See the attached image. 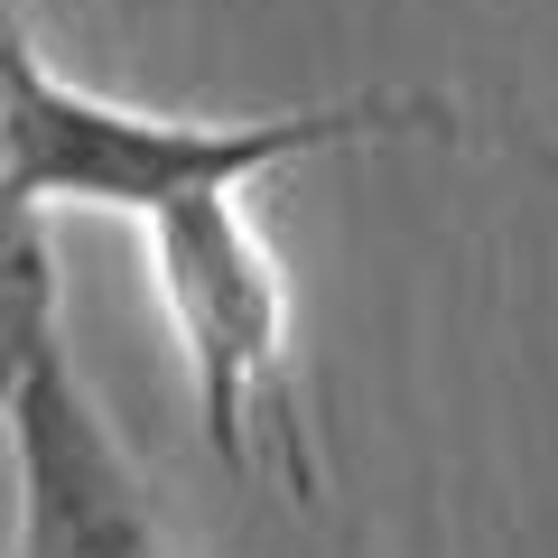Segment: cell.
<instances>
[{"mask_svg":"<svg viewBox=\"0 0 558 558\" xmlns=\"http://www.w3.org/2000/svg\"><path fill=\"white\" fill-rule=\"evenodd\" d=\"M10 447V558H215L168 484L131 457L75 344L47 336L0 400Z\"/></svg>","mask_w":558,"mask_h":558,"instance_id":"3","label":"cell"},{"mask_svg":"<svg viewBox=\"0 0 558 558\" xmlns=\"http://www.w3.org/2000/svg\"><path fill=\"white\" fill-rule=\"evenodd\" d=\"M457 140V102L438 94H336L279 112H168L112 84H84L38 38L28 0H0V400L47 336H65V289L47 252V215H121L178 186H260L326 149Z\"/></svg>","mask_w":558,"mask_h":558,"instance_id":"1","label":"cell"},{"mask_svg":"<svg viewBox=\"0 0 558 558\" xmlns=\"http://www.w3.org/2000/svg\"><path fill=\"white\" fill-rule=\"evenodd\" d=\"M140 279L186 363L196 428L233 475H279L317 494V428H307V354H299V279L260 233L252 186H178L131 215Z\"/></svg>","mask_w":558,"mask_h":558,"instance_id":"2","label":"cell"}]
</instances>
